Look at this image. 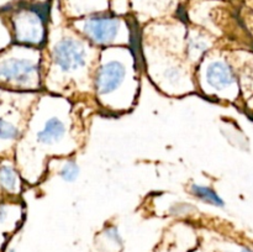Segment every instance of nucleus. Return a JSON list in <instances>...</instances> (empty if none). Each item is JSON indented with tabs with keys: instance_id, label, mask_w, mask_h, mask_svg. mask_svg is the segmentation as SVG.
I'll use <instances>...</instances> for the list:
<instances>
[{
	"instance_id": "f257e3e1",
	"label": "nucleus",
	"mask_w": 253,
	"mask_h": 252,
	"mask_svg": "<svg viewBox=\"0 0 253 252\" xmlns=\"http://www.w3.org/2000/svg\"><path fill=\"white\" fill-rule=\"evenodd\" d=\"M48 9L42 5H32L20 11L12 20L17 42L25 44H41L44 41V25Z\"/></svg>"
},
{
	"instance_id": "f03ea898",
	"label": "nucleus",
	"mask_w": 253,
	"mask_h": 252,
	"mask_svg": "<svg viewBox=\"0 0 253 252\" xmlns=\"http://www.w3.org/2000/svg\"><path fill=\"white\" fill-rule=\"evenodd\" d=\"M52 59L57 68L63 73H73L84 68L88 62L85 46L74 37H63L52 49Z\"/></svg>"
},
{
	"instance_id": "7ed1b4c3",
	"label": "nucleus",
	"mask_w": 253,
	"mask_h": 252,
	"mask_svg": "<svg viewBox=\"0 0 253 252\" xmlns=\"http://www.w3.org/2000/svg\"><path fill=\"white\" fill-rule=\"evenodd\" d=\"M39 73V66L27 58H7L0 62V82L17 86L32 85Z\"/></svg>"
},
{
	"instance_id": "20e7f679",
	"label": "nucleus",
	"mask_w": 253,
	"mask_h": 252,
	"mask_svg": "<svg viewBox=\"0 0 253 252\" xmlns=\"http://www.w3.org/2000/svg\"><path fill=\"white\" fill-rule=\"evenodd\" d=\"M121 22L111 15H94L83 21V32L90 41L98 44H108L118 37Z\"/></svg>"
},
{
	"instance_id": "39448f33",
	"label": "nucleus",
	"mask_w": 253,
	"mask_h": 252,
	"mask_svg": "<svg viewBox=\"0 0 253 252\" xmlns=\"http://www.w3.org/2000/svg\"><path fill=\"white\" fill-rule=\"evenodd\" d=\"M126 67L119 61H109L96 72L95 86L100 95L111 94L124 83Z\"/></svg>"
},
{
	"instance_id": "423d86ee",
	"label": "nucleus",
	"mask_w": 253,
	"mask_h": 252,
	"mask_svg": "<svg viewBox=\"0 0 253 252\" xmlns=\"http://www.w3.org/2000/svg\"><path fill=\"white\" fill-rule=\"evenodd\" d=\"M207 82L216 90L227 88L235 83V74L231 67L222 61H215L207 69Z\"/></svg>"
},
{
	"instance_id": "0eeeda50",
	"label": "nucleus",
	"mask_w": 253,
	"mask_h": 252,
	"mask_svg": "<svg viewBox=\"0 0 253 252\" xmlns=\"http://www.w3.org/2000/svg\"><path fill=\"white\" fill-rule=\"evenodd\" d=\"M66 132V124L61 119L53 116L48 119L43 127L37 132V141L42 145H56L63 140Z\"/></svg>"
},
{
	"instance_id": "6e6552de",
	"label": "nucleus",
	"mask_w": 253,
	"mask_h": 252,
	"mask_svg": "<svg viewBox=\"0 0 253 252\" xmlns=\"http://www.w3.org/2000/svg\"><path fill=\"white\" fill-rule=\"evenodd\" d=\"M190 192H192V194L194 195V197H197L198 199L207 203V204L214 205V207L219 208H222L225 205V202L221 199V197L210 187H205V185L200 184H193L192 188H190Z\"/></svg>"
},
{
	"instance_id": "1a4fd4ad",
	"label": "nucleus",
	"mask_w": 253,
	"mask_h": 252,
	"mask_svg": "<svg viewBox=\"0 0 253 252\" xmlns=\"http://www.w3.org/2000/svg\"><path fill=\"white\" fill-rule=\"evenodd\" d=\"M208 47H209V42L202 35H194L188 40V54L193 59L199 58L207 51Z\"/></svg>"
},
{
	"instance_id": "9d476101",
	"label": "nucleus",
	"mask_w": 253,
	"mask_h": 252,
	"mask_svg": "<svg viewBox=\"0 0 253 252\" xmlns=\"http://www.w3.org/2000/svg\"><path fill=\"white\" fill-rule=\"evenodd\" d=\"M0 187L7 192H14L17 188V175L10 166L0 167Z\"/></svg>"
},
{
	"instance_id": "9b49d317",
	"label": "nucleus",
	"mask_w": 253,
	"mask_h": 252,
	"mask_svg": "<svg viewBox=\"0 0 253 252\" xmlns=\"http://www.w3.org/2000/svg\"><path fill=\"white\" fill-rule=\"evenodd\" d=\"M20 135V131L14 124L9 123L5 119L0 118V140L11 141L16 140Z\"/></svg>"
},
{
	"instance_id": "f8f14e48",
	"label": "nucleus",
	"mask_w": 253,
	"mask_h": 252,
	"mask_svg": "<svg viewBox=\"0 0 253 252\" xmlns=\"http://www.w3.org/2000/svg\"><path fill=\"white\" fill-rule=\"evenodd\" d=\"M79 175V167L74 161H68L59 170V177L66 182H74Z\"/></svg>"
},
{
	"instance_id": "ddd939ff",
	"label": "nucleus",
	"mask_w": 253,
	"mask_h": 252,
	"mask_svg": "<svg viewBox=\"0 0 253 252\" xmlns=\"http://www.w3.org/2000/svg\"><path fill=\"white\" fill-rule=\"evenodd\" d=\"M165 77L170 84H178L183 78V72L179 67H170L165 72Z\"/></svg>"
},
{
	"instance_id": "4468645a",
	"label": "nucleus",
	"mask_w": 253,
	"mask_h": 252,
	"mask_svg": "<svg viewBox=\"0 0 253 252\" xmlns=\"http://www.w3.org/2000/svg\"><path fill=\"white\" fill-rule=\"evenodd\" d=\"M241 252H253V250H251V249H246V247H244V249L241 250Z\"/></svg>"
},
{
	"instance_id": "2eb2a0df",
	"label": "nucleus",
	"mask_w": 253,
	"mask_h": 252,
	"mask_svg": "<svg viewBox=\"0 0 253 252\" xmlns=\"http://www.w3.org/2000/svg\"><path fill=\"white\" fill-rule=\"evenodd\" d=\"M9 252H15V251H14V250H10V251H9Z\"/></svg>"
},
{
	"instance_id": "dca6fc26",
	"label": "nucleus",
	"mask_w": 253,
	"mask_h": 252,
	"mask_svg": "<svg viewBox=\"0 0 253 252\" xmlns=\"http://www.w3.org/2000/svg\"><path fill=\"white\" fill-rule=\"evenodd\" d=\"M167 252H174V251H167Z\"/></svg>"
}]
</instances>
